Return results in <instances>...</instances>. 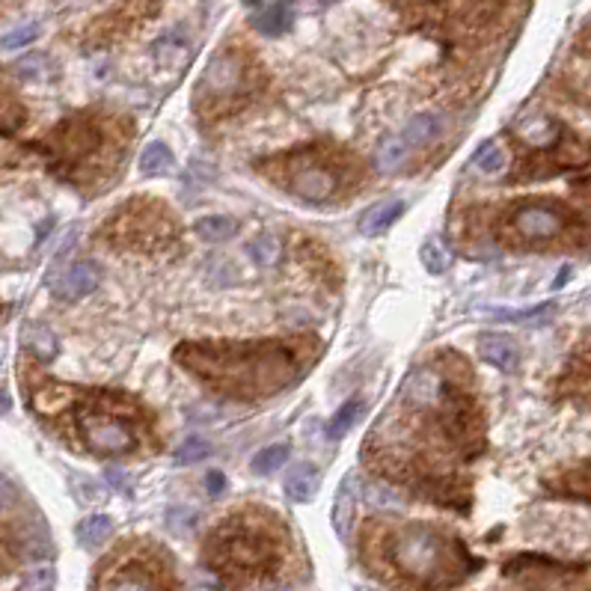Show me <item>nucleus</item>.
Instances as JSON below:
<instances>
[{
  "label": "nucleus",
  "mask_w": 591,
  "mask_h": 591,
  "mask_svg": "<svg viewBox=\"0 0 591 591\" xmlns=\"http://www.w3.org/2000/svg\"><path fill=\"white\" fill-rule=\"evenodd\" d=\"M276 591H291V588H276Z\"/></svg>",
  "instance_id": "obj_41"
},
{
  "label": "nucleus",
  "mask_w": 591,
  "mask_h": 591,
  "mask_svg": "<svg viewBox=\"0 0 591 591\" xmlns=\"http://www.w3.org/2000/svg\"><path fill=\"white\" fill-rule=\"evenodd\" d=\"M170 167H173V152L164 143L155 140L140 152V173L143 175H164V173H170Z\"/></svg>",
  "instance_id": "obj_23"
},
{
  "label": "nucleus",
  "mask_w": 591,
  "mask_h": 591,
  "mask_svg": "<svg viewBox=\"0 0 591 591\" xmlns=\"http://www.w3.org/2000/svg\"><path fill=\"white\" fill-rule=\"evenodd\" d=\"M354 591H372V588H354Z\"/></svg>",
  "instance_id": "obj_40"
},
{
  "label": "nucleus",
  "mask_w": 591,
  "mask_h": 591,
  "mask_svg": "<svg viewBox=\"0 0 591 591\" xmlns=\"http://www.w3.org/2000/svg\"><path fill=\"white\" fill-rule=\"evenodd\" d=\"M175 359L202 381L244 395L283 390L298 375V359L283 345H182Z\"/></svg>",
  "instance_id": "obj_1"
},
{
  "label": "nucleus",
  "mask_w": 591,
  "mask_h": 591,
  "mask_svg": "<svg viewBox=\"0 0 591 591\" xmlns=\"http://www.w3.org/2000/svg\"><path fill=\"white\" fill-rule=\"evenodd\" d=\"M289 455H291V446L289 443H276V446H267V449H262L258 455H253V473H258V476H271V473H276L280 467H285V460H289Z\"/></svg>",
  "instance_id": "obj_24"
},
{
  "label": "nucleus",
  "mask_w": 591,
  "mask_h": 591,
  "mask_svg": "<svg viewBox=\"0 0 591 591\" xmlns=\"http://www.w3.org/2000/svg\"><path fill=\"white\" fill-rule=\"evenodd\" d=\"M80 434H84L87 446L101 455H125L134 449V431L131 425L107 417V413H87L80 417Z\"/></svg>",
  "instance_id": "obj_6"
},
{
  "label": "nucleus",
  "mask_w": 591,
  "mask_h": 591,
  "mask_svg": "<svg viewBox=\"0 0 591 591\" xmlns=\"http://www.w3.org/2000/svg\"><path fill=\"white\" fill-rule=\"evenodd\" d=\"M473 164L482 173H487V175H496V173H502L505 170V164H508V158H505V152H502V146L500 143H485L482 149H478L476 155H473Z\"/></svg>",
  "instance_id": "obj_27"
},
{
  "label": "nucleus",
  "mask_w": 591,
  "mask_h": 591,
  "mask_svg": "<svg viewBox=\"0 0 591 591\" xmlns=\"http://www.w3.org/2000/svg\"><path fill=\"white\" fill-rule=\"evenodd\" d=\"M570 217L553 202H526L511 215V235L517 244H547L568 232Z\"/></svg>",
  "instance_id": "obj_5"
},
{
  "label": "nucleus",
  "mask_w": 591,
  "mask_h": 591,
  "mask_svg": "<svg viewBox=\"0 0 591 591\" xmlns=\"http://www.w3.org/2000/svg\"><path fill=\"white\" fill-rule=\"evenodd\" d=\"M366 500H368V505H375V508H395V505H401L399 491L390 487V485H384V482L368 485L366 487Z\"/></svg>",
  "instance_id": "obj_31"
},
{
  "label": "nucleus",
  "mask_w": 591,
  "mask_h": 591,
  "mask_svg": "<svg viewBox=\"0 0 591 591\" xmlns=\"http://www.w3.org/2000/svg\"><path fill=\"white\" fill-rule=\"evenodd\" d=\"M208 455H211V443L206 437H199V434H190V437L184 440L179 449H175V464L190 467V464L206 460Z\"/></svg>",
  "instance_id": "obj_26"
},
{
  "label": "nucleus",
  "mask_w": 591,
  "mask_h": 591,
  "mask_svg": "<svg viewBox=\"0 0 591 591\" xmlns=\"http://www.w3.org/2000/svg\"><path fill=\"white\" fill-rule=\"evenodd\" d=\"M244 84H247V63L235 51H220L217 57H211V63L199 78L202 92L217 101L238 96Z\"/></svg>",
  "instance_id": "obj_7"
},
{
  "label": "nucleus",
  "mask_w": 591,
  "mask_h": 591,
  "mask_svg": "<svg viewBox=\"0 0 591 591\" xmlns=\"http://www.w3.org/2000/svg\"><path fill=\"white\" fill-rule=\"evenodd\" d=\"M285 496L291 502H312L321 487V473L316 464H298L285 476Z\"/></svg>",
  "instance_id": "obj_15"
},
{
  "label": "nucleus",
  "mask_w": 591,
  "mask_h": 591,
  "mask_svg": "<svg viewBox=\"0 0 591 591\" xmlns=\"http://www.w3.org/2000/svg\"><path fill=\"white\" fill-rule=\"evenodd\" d=\"M36 39H39V24H21V27H15V30L0 36V48L18 51V48H27V45Z\"/></svg>",
  "instance_id": "obj_30"
},
{
  "label": "nucleus",
  "mask_w": 591,
  "mask_h": 591,
  "mask_svg": "<svg viewBox=\"0 0 591 591\" xmlns=\"http://www.w3.org/2000/svg\"><path fill=\"white\" fill-rule=\"evenodd\" d=\"M9 408H13V399L6 395V390H0V417H4V413H9Z\"/></svg>",
  "instance_id": "obj_36"
},
{
  "label": "nucleus",
  "mask_w": 591,
  "mask_h": 591,
  "mask_svg": "<svg viewBox=\"0 0 591 591\" xmlns=\"http://www.w3.org/2000/svg\"><path fill=\"white\" fill-rule=\"evenodd\" d=\"M505 574L529 591H583L586 568L561 565L547 556H517L505 565Z\"/></svg>",
  "instance_id": "obj_4"
},
{
  "label": "nucleus",
  "mask_w": 591,
  "mask_h": 591,
  "mask_svg": "<svg viewBox=\"0 0 591 591\" xmlns=\"http://www.w3.org/2000/svg\"><path fill=\"white\" fill-rule=\"evenodd\" d=\"M568 276H570V267H561V274H559V280H556V283H553V285H556V289H559V285H565V283H568Z\"/></svg>",
  "instance_id": "obj_37"
},
{
  "label": "nucleus",
  "mask_w": 591,
  "mask_h": 591,
  "mask_svg": "<svg viewBox=\"0 0 591 591\" xmlns=\"http://www.w3.org/2000/svg\"><path fill=\"white\" fill-rule=\"evenodd\" d=\"M570 190H574V197L591 202V179H577L574 184H570Z\"/></svg>",
  "instance_id": "obj_34"
},
{
  "label": "nucleus",
  "mask_w": 591,
  "mask_h": 591,
  "mask_svg": "<svg viewBox=\"0 0 591 591\" xmlns=\"http://www.w3.org/2000/svg\"><path fill=\"white\" fill-rule=\"evenodd\" d=\"M359 410H363V404H359L357 399L342 404V408H339L333 417H330V422H327V437H330V440H342V437H345V434L354 428Z\"/></svg>",
  "instance_id": "obj_25"
},
{
  "label": "nucleus",
  "mask_w": 591,
  "mask_h": 591,
  "mask_svg": "<svg viewBox=\"0 0 591 591\" xmlns=\"http://www.w3.org/2000/svg\"><path fill=\"white\" fill-rule=\"evenodd\" d=\"M419 258L428 274H443V271H449V265H452V253L437 241H425L419 247Z\"/></svg>",
  "instance_id": "obj_28"
},
{
  "label": "nucleus",
  "mask_w": 591,
  "mask_h": 591,
  "mask_svg": "<svg viewBox=\"0 0 591 591\" xmlns=\"http://www.w3.org/2000/svg\"><path fill=\"white\" fill-rule=\"evenodd\" d=\"M57 143L66 161H84L101 149V131L89 119H72L57 131Z\"/></svg>",
  "instance_id": "obj_9"
},
{
  "label": "nucleus",
  "mask_w": 591,
  "mask_h": 591,
  "mask_svg": "<svg viewBox=\"0 0 591 591\" xmlns=\"http://www.w3.org/2000/svg\"><path fill=\"white\" fill-rule=\"evenodd\" d=\"M244 4L258 9V6H267V4H291V0H244Z\"/></svg>",
  "instance_id": "obj_35"
},
{
  "label": "nucleus",
  "mask_w": 591,
  "mask_h": 591,
  "mask_svg": "<svg viewBox=\"0 0 591 591\" xmlns=\"http://www.w3.org/2000/svg\"><path fill=\"white\" fill-rule=\"evenodd\" d=\"M199 238H206L211 244H220V241H229V238L235 235L238 224L232 217H224V215H208V217H199L197 224H193Z\"/></svg>",
  "instance_id": "obj_20"
},
{
  "label": "nucleus",
  "mask_w": 591,
  "mask_h": 591,
  "mask_svg": "<svg viewBox=\"0 0 591 591\" xmlns=\"http://www.w3.org/2000/svg\"><path fill=\"white\" fill-rule=\"evenodd\" d=\"M208 565L229 583H247V579L267 577L280 561L276 538L258 523L250 520H226L211 535L206 550Z\"/></svg>",
  "instance_id": "obj_3"
},
{
  "label": "nucleus",
  "mask_w": 591,
  "mask_h": 591,
  "mask_svg": "<svg viewBox=\"0 0 591 591\" xmlns=\"http://www.w3.org/2000/svg\"><path fill=\"white\" fill-rule=\"evenodd\" d=\"M354 485H357L354 476L342 478V485H339V494H336V502H333V526H336L339 535H348L350 514H354Z\"/></svg>",
  "instance_id": "obj_21"
},
{
  "label": "nucleus",
  "mask_w": 591,
  "mask_h": 591,
  "mask_svg": "<svg viewBox=\"0 0 591 591\" xmlns=\"http://www.w3.org/2000/svg\"><path fill=\"white\" fill-rule=\"evenodd\" d=\"M550 307H541V309H529V312H500L502 318H511V321H541L544 316H550Z\"/></svg>",
  "instance_id": "obj_32"
},
{
  "label": "nucleus",
  "mask_w": 591,
  "mask_h": 591,
  "mask_svg": "<svg viewBox=\"0 0 591 591\" xmlns=\"http://www.w3.org/2000/svg\"><path fill=\"white\" fill-rule=\"evenodd\" d=\"M206 487H208V494H211V496H220V494H224V487H226L224 473H208V476H206Z\"/></svg>",
  "instance_id": "obj_33"
},
{
  "label": "nucleus",
  "mask_w": 591,
  "mask_h": 591,
  "mask_svg": "<svg viewBox=\"0 0 591 591\" xmlns=\"http://www.w3.org/2000/svg\"><path fill=\"white\" fill-rule=\"evenodd\" d=\"M336 173L321 167V164H307V167L294 170L291 175V190L307 202H327L336 193Z\"/></svg>",
  "instance_id": "obj_10"
},
{
  "label": "nucleus",
  "mask_w": 591,
  "mask_h": 591,
  "mask_svg": "<svg viewBox=\"0 0 591 591\" xmlns=\"http://www.w3.org/2000/svg\"><path fill=\"white\" fill-rule=\"evenodd\" d=\"M404 199H386V202H377L368 211H363V217H359V232L366 238H375V235H384L386 229H390L395 220L404 215Z\"/></svg>",
  "instance_id": "obj_13"
},
{
  "label": "nucleus",
  "mask_w": 591,
  "mask_h": 591,
  "mask_svg": "<svg viewBox=\"0 0 591 591\" xmlns=\"http://www.w3.org/2000/svg\"><path fill=\"white\" fill-rule=\"evenodd\" d=\"M110 532H114V520H110L107 514H92L78 526V541L92 550V547H98V544H105L110 538Z\"/></svg>",
  "instance_id": "obj_22"
},
{
  "label": "nucleus",
  "mask_w": 591,
  "mask_h": 591,
  "mask_svg": "<svg viewBox=\"0 0 591 591\" xmlns=\"http://www.w3.org/2000/svg\"><path fill=\"white\" fill-rule=\"evenodd\" d=\"M586 42H588V45H591V24H588V27H586Z\"/></svg>",
  "instance_id": "obj_38"
},
{
  "label": "nucleus",
  "mask_w": 591,
  "mask_h": 591,
  "mask_svg": "<svg viewBox=\"0 0 591 591\" xmlns=\"http://www.w3.org/2000/svg\"><path fill=\"white\" fill-rule=\"evenodd\" d=\"M550 487H556V494H565V496H574V500L591 502V460L588 464L574 467L570 473H565L556 485H550Z\"/></svg>",
  "instance_id": "obj_18"
},
{
  "label": "nucleus",
  "mask_w": 591,
  "mask_h": 591,
  "mask_svg": "<svg viewBox=\"0 0 591 591\" xmlns=\"http://www.w3.org/2000/svg\"><path fill=\"white\" fill-rule=\"evenodd\" d=\"M390 561L404 579L422 588L455 586L478 568V561L458 538H449L425 523H408L393 532Z\"/></svg>",
  "instance_id": "obj_2"
},
{
  "label": "nucleus",
  "mask_w": 591,
  "mask_h": 591,
  "mask_svg": "<svg viewBox=\"0 0 591 591\" xmlns=\"http://www.w3.org/2000/svg\"><path fill=\"white\" fill-rule=\"evenodd\" d=\"M247 253H250L253 262H258V265H274L276 256H280V241H276V235L262 232V235H256L253 241H250Z\"/></svg>",
  "instance_id": "obj_29"
},
{
  "label": "nucleus",
  "mask_w": 591,
  "mask_h": 591,
  "mask_svg": "<svg viewBox=\"0 0 591 591\" xmlns=\"http://www.w3.org/2000/svg\"><path fill=\"white\" fill-rule=\"evenodd\" d=\"M478 354L500 372H514L520 363V348L508 333H482L478 336Z\"/></svg>",
  "instance_id": "obj_11"
},
{
  "label": "nucleus",
  "mask_w": 591,
  "mask_h": 591,
  "mask_svg": "<svg viewBox=\"0 0 591 591\" xmlns=\"http://www.w3.org/2000/svg\"><path fill=\"white\" fill-rule=\"evenodd\" d=\"M318 4H325V6H330V4H336V0H318Z\"/></svg>",
  "instance_id": "obj_39"
},
{
  "label": "nucleus",
  "mask_w": 591,
  "mask_h": 591,
  "mask_svg": "<svg viewBox=\"0 0 591 591\" xmlns=\"http://www.w3.org/2000/svg\"><path fill=\"white\" fill-rule=\"evenodd\" d=\"M291 21H294L291 4H267V6L253 9V15H250L253 30L262 33V36H271V39H276V36H283V33H289Z\"/></svg>",
  "instance_id": "obj_12"
},
{
  "label": "nucleus",
  "mask_w": 591,
  "mask_h": 591,
  "mask_svg": "<svg viewBox=\"0 0 591 591\" xmlns=\"http://www.w3.org/2000/svg\"><path fill=\"white\" fill-rule=\"evenodd\" d=\"M21 342H24V348H30L39 359H54L57 357V348H60L57 336H54L45 325H36V321L21 330Z\"/></svg>",
  "instance_id": "obj_19"
},
{
  "label": "nucleus",
  "mask_w": 591,
  "mask_h": 591,
  "mask_svg": "<svg viewBox=\"0 0 591 591\" xmlns=\"http://www.w3.org/2000/svg\"><path fill=\"white\" fill-rule=\"evenodd\" d=\"M101 591H158V583H155V577L146 568L128 565L122 570H116Z\"/></svg>",
  "instance_id": "obj_17"
},
{
  "label": "nucleus",
  "mask_w": 591,
  "mask_h": 591,
  "mask_svg": "<svg viewBox=\"0 0 591 591\" xmlns=\"http://www.w3.org/2000/svg\"><path fill=\"white\" fill-rule=\"evenodd\" d=\"M101 267L92 262V258H84V262L69 265L66 271L57 274L51 280V291L57 294L60 300H80L92 294L101 285Z\"/></svg>",
  "instance_id": "obj_8"
},
{
  "label": "nucleus",
  "mask_w": 591,
  "mask_h": 591,
  "mask_svg": "<svg viewBox=\"0 0 591 591\" xmlns=\"http://www.w3.org/2000/svg\"><path fill=\"white\" fill-rule=\"evenodd\" d=\"M408 158H410L408 140H404L401 134H393V137H386L381 146H377V152H375V167H377V173L390 175V173H399L404 164H408Z\"/></svg>",
  "instance_id": "obj_16"
},
{
  "label": "nucleus",
  "mask_w": 591,
  "mask_h": 591,
  "mask_svg": "<svg viewBox=\"0 0 591 591\" xmlns=\"http://www.w3.org/2000/svg\"><path fill=\"white\" fill-rule=\"evenodd\" d=\"M443 131H446V122H443L440 114H417L408 125H404L401 137L408 140L410 149H425V146L437 143Z\"/></svg>",
  "instance_id": "obj_14"
}]
</instances>
